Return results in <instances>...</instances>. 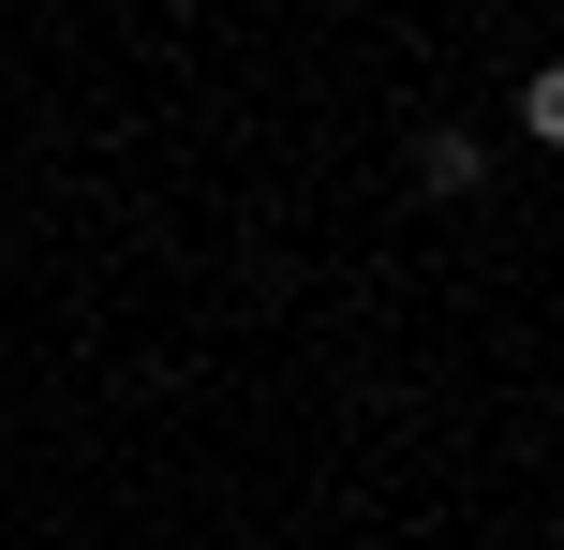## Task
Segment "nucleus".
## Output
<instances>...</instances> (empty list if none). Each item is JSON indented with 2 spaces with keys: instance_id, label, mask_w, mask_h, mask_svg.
I'll list each match as a JSON object with an SVG mask.
<instances>
[{
  "instance_id": "f257e3e1",
  "label": "nucleus",
  "mask_w": 564,
  "mask_h": 550,
  "mask_svg": "<svg viewBox=\"0 0 564 550\" xmlns=\"http://www.w3.org/2000/svg\"><path fill=\"white\" fill-rule=\"evenodd\" d=\"M416 179H431V194H476V179H490V149L460 134V119H431V134H416Z\"/></svg>"
},
{
  "instance_id": "f03ea898",
  "label": "nucleus",
  "mask_w": 564,
  "mask_h": 550,
  "mask_svg": "<svg viewBox=\"0 0 564 550\" xmlns=\"http://www.w3.org/2000/svg\"><path fill=\"white\" fill-rule=\"evenodd\" d=\"M520 134H535V149H564V60H535V89H520Z\"/></svg>"
}]
</instances>
